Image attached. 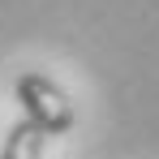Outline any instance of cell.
Masks as SVG:
<instances>
[{
    "label": "cell",
    "mask_w": 159,
    "mask_h": 159,
    "mask_svg": "<svg viewBox=\"0 0 159 159\" xmlns=\"http://www.w3.org/2000/svg\"><path fill=\"white\" fill-rule=\"evenodd\" d=\"M13 95H17V103H22V116H26L43 138H60V133L73 129V120H78L69 95H65L48 73H34V69L22 73L17 86H13Z\"/></svg>",
    "instance_id": "obj_1"
},
{
    "label": "cell",
    "mask_w": 159,
    "mask_h": 159,
    "mask_svg": "<svg viewBox=\"0 0 159 159\" xmlns=\"http://www.w3.org/2000/svg\"><path fill=\"white\" fill-rule=\"evenodd\" d=\"M43 142H48V138H43V133L22 116V120H13L9 133H4L0 159H43Z\"/></svg>",
    "instance_id": "obj_2"
}]
</instances>
